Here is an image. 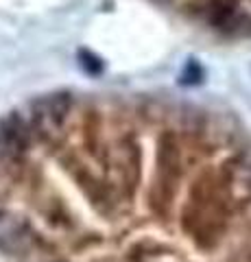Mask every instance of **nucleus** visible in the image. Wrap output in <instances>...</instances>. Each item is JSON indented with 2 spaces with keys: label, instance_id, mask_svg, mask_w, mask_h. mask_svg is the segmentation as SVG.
<instances>
[{
  "label": "nucleus",
  "instance_id": "4",
  "mask_svg": "<svg viewBox=\"0 0 251 262\" xmlns=\"http://www.w3.org/2000/svg\"><path fill=\"white\" fill-rule=\"evenodd\" d=\"M201 79H203V70H201V66H199L197 61L190 59L188 63H186V68H184L181 83H188V85H192V83H199Z\"/></svg>",
  "mask_w": 251,
  "mask_h": 262
},
{
  "label": "nucleus",
  "instance_id": "2",
  "mask_svg": "<svg viewBox=\"0 0 251 262\" xmlns=\"http://www.w3.org/2000/svg\"><path fill=\"white\" fill-rule=\"evenodd\" d=\"M29 243V232L20 221L0 214V249L20 251Z\"/></svg>",
  "mask_w": 251,
  "mask_h": 262
},
{
  "label": "nucleus",
  "instance_id": "3",
  "mask_svg": "<svg viewBox=\"0 0 251 262\" xmlns=\"http://www.w3.org/2000/svg\"><path fill=\"white\" fill-rule=\"evenodd\" d=\"M77 57H79L81 70H83L85 75L99 77L101 72H103V59H101L99 55H94L92 51H87V48H81V51L77 53Z\"/></svg>",
  "mask_w": 251,
  "mask_h": 262
},
{
  "label": "nucleus",
  "instance_id": "1",
  "mask_svg": "<svg viewBox=\"0 0 251 262\" xmlns=\"http://www.w3.org/2000/svg\"><path fill=\"white\" fill-rule=\"evenodd\" d=\"M70 107V96L66 92H57L51 96H44L35 101L33 105V120L39 129H55L61 125V120L66 118Z\"/></svg>",
  "mask_w": 251,
  "mask_h": 262
}]
</instances>
